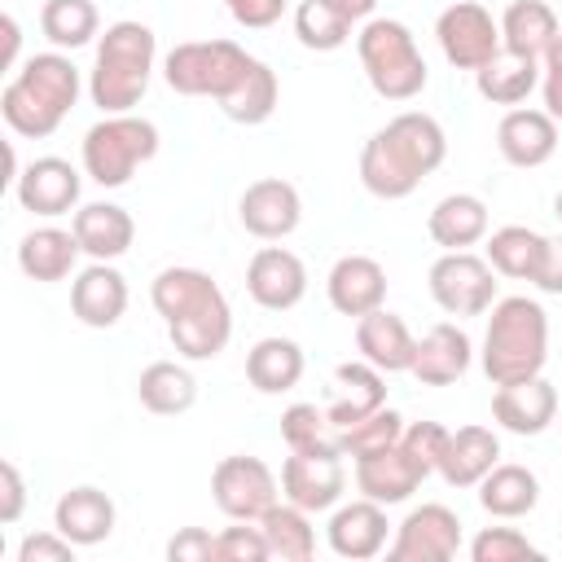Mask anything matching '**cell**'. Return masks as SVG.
Instances as JSON below:
<instances>
[{"mask_svg": "<svg viewBox=\"0 0 562 562\" xmlns=\"http://www.w3.org/2000/svg\"><path fill=\"white\" fill-rule=\"evenodd\" d=\"M544 347H549V321L536 299L509 294L492 307L483 338V369L496 386L536 378L544 369Z\"/></svg>", "mask_w": 562, "mask_h": 562, "instance_id": "obj_1", "label": "cell"}, {"mask_svg": "<svg viewBox=\"0 0 562 562\" xmlns=\"http://www.w3.org/2000/svg\"><path fill=\"white\" fill-rule=\"evenodd\" d=\"M356 53L364 61V75L373 83L378 97L386 101H408L426 88V61L408 35L404 22L395 18H373L364 22V31L356 35Z\"/></svg>", "mask_w": 562, "mask_h": 562, "instance_id": "obj_2", "label": "cell"}, {"mask_svg": "<svg viewBox=\"0 0 562 562\" xmlns=\"http://www.w3.org/2000/svg\"><path fill=\"white\" fill-rule=\"evenodd\" d=\"M154 154H158V127L136 114H110V119L92 123L83 136V167L105 189L127 184L132 171L140 162H149Z\"/></svg>", "mask_w": 562, "mask_h": 562, "instance_id": "obj_3", "label": "cell"}, {"mask_svg": "<svg viewBox=\"0 0 562 562\" xmlns=\"http://www.w3.org/2000/svg\"><path fill=\"white\" fill-rule=\"evenodd\" d=\"M250 66H255V57L233 40H189V44H176L167 53V83L180 97L224 101L246 79Z\"/></svg>", "mask_w": 562, "mask_h": 562, "instance_id": "obj_4", "label": "cell"}, {"mask_svg": "<svg viewBox=\"0 0 562 562\" xmlns=\"http://www.w3.org/2000/svg\"><path fill=\"white\" fill-rule=\"evenodd\" d=\"M430 294L448 316H479L496 299L492 263L470 250H448L430 263Z\"/></svg>", "mask_w": 562, "mask_h": 562, "instance_id": "obj_5", "label": "cell"}, {"mask_svg": "<svg viewBox=\"0 0 562 562\" xmlns=\"http://www.w3.org/2000/svg\"><path fill=\"white\" fill-rule=\"evenodd\" d=\"M338 457H342L338 439H321L312 448H290V457L281 465V492L299 509H329L347 479Z\"/></svg>", "mask_w": 562, "mask_h": 562, "instance_id": "obj_6", "label": "cell"}, {"mask_svg": "<svg viewBox=\"0 0 562 562\" xmlns=\"http://www.w3.org/2000/svg\"><path fill=\"white\" fill-rule=\"evenodd\" d=\"M211 496L215 505L237 518V522H250V518H263L272 505H277V479L272 470L259 461V457H246V452H233L215 465L211 474Z\"/></svg>", "mask_w": 562, "mask_h": 562, "instance_id": "obj_7", "label": "cell"}, {"mask_svg": "<svg viewBox=\"0 0 562 562\" xmlns=\"http://www.w3.org/2000/svg\"><path fill=\"white\" fill-rule=\"evenodd\" d=\"M439 48L452 66L461 70H479L483 61H492V53L501 48V26L492 22V13L479 0H457L439 13L435 22Z\"/></svg>", "mask_w": 562, "mask_h": 562, "instance_id": "obj_8", "label": "cell"}, {"mask_svg": "<svg viewBox=\"0 0 562 562\" xmlns=\"http://www.w3.org/2000/svg\"><path fill=\"white\" fill-rule=\"evenodd\" d=\"M461 549V522L448 505H422L400 522L391 562H448Z\"/></svg>", "mask_w": 562, "mask_h": 562, "instance_id": "obj_9", "label": "cell"}, {"mask_svg": "<svg viewBox=\"0 0 562 562\" xmlns=\"http://www.w3.org/2000/svg\"><path fill=\"white\" fill-rule=\"evenodd\" d=\"M246 290H250V299H255L259 307L285 312V307H294V303L303 299V290H307V268H303V259H299L294 250H285V246H259L255 259H250V268H246Z\"/></svg>", "mask_w": 562, "mask_h": 562, "instance_id": "obj_10", "label": "cell"}, {"mask_svg": "<svg viewBox=\"0 0 562 562\" xmlns=\"http://www.w3.org/2000/svg\"><path fill=\"white\" fill-rule=\"evenodd\" d=\"M426 474H430V470H426L404 443H386V448H378V452L356 457V487H360L369 501H378V505H395V501L413 496Z\"/></svg>", "mask_w": 562, "mask_h": 562, "instance_id": "obj_11", "label": "cell"}, {"mask_svg": "<svg viewBox=\"0 0 562 562\" xmlns=\"http://www.w3.org/2000/svg\"><path fill=\"white\" fill-rule=\"evenodd\" d=\"M237 215L246 224V233L263 237V241H277L285 233H294L299 215H303V202H299V189L281 176H263L255 184H246L241 202H237Z\"/></svg>", "mask_w": 562, "mask_h": 562, "instance_id": "obj_12", "label": "cell"}, {"mask_svg": "<svg viewBox=\"0 0 562 562\" xmlns=\"http://www.w3.org/2000/svg\"><path fill=\"white\" fill-rule=\"evenodd\" d=\"M167 334H171V347L189 360H206V356H220L228 334H233V316H228V299L224 290L206 294L202 303H193L184 316L167 321Z\"/></svg>", "mask_w": 562, "mask_h": 562, "instance_id": "obj_13", "label": "cell"}, {"mask_svg": "<svg viewBox=\"0 0 562 562\" xmlns=\"http://www.w3.org/2000/svg\"><path fill=\"white\" fill-rule=\"evenodd\" d=\"M492 417L514 435H540L558 417V391L540 373L522 382H505L492 395Z\"/></svg>", "mask_w": 562, "mask_h": 562, "instance_id": "obj_14", "label": "cell"}, {"mask_svg": "<svg viewBox=\"0 0 562 562\" xmlns=\"http://www.w3.org/2000/svg\"><path fill=\"white\" fill-rule=\"evenodd\" d=\"M356 347L369 364L395 373V369H413V356H417V338L408 334L404 316L386 312V307H373L364 316H356Z\"/></svg>", "mask_w": 562, "mask_h": 562, "instance_id": "obj_15", "label": "cell"}, {"mask_svg": "<svg viewBox=\"0 0 562 562\" xmlns=\"http://www.w3.org/2000/svg\"><path fill=\"white\" fill-rule=\"evenodd\" d=\"M382 299H386V272L373 255H342L329 268V303L342 316H364L382 307Z\"/></svg>", "mask_w": 562, "mask_h": 562, "instance_id": "obj_16", "label": "cell"}, {"mask_svg": "<svg viewBox=\"0 0 562 562\" xmlns=\"http://www.w3.org/2000/svg\"><path fill=\"white\" fill-rule=\"evenodd\" d=\"M70 307L83 325L92 329H110L123 307H127V281L110 268V259H97L92 268H83L70 285Z\"/></svg>", "mask_w": 562, "mask_h": 562, "instance_id": "obj_17", "label": "cell"}, {"mask_svg": "<svg viewBox=\"0 0 562 562\" xmlns=\"http://www.w3.org/2000/svg\"><path fill=\"white\" fill-rule=\"evenodd\" d=\"M496 457H501V439L487 426H457V430H448L435 470L452 487H470V483H479L496 465Z\"/></svg>", "mask_w": 562, "mask_h": 562, "instance_id": "obj_18", "label": "cell"}, {"mask_svg": "<svg viewBox=\"0 0 562 562\" xmlns=\"http://www.w3.org/2000/svg\"><path fill=\"white\" fill-rule=\"evenodd\" d=\"M79 198V171L66 158H35L18 176V202L35 215H61Z\"/></svg>", "mask_w": 562, "mask_h": 562, "instance_id": "obj_19", "label": "cell"}, {"mask_svg": "<svg viewBox=\"0 0 562 562\" xmlns=\"http://www.w3.org/2000/svg\"><path fill=\"white\" fill-rule=\"evenodd\" d=\"M470 369V338L465 329H457L452 321H439L426 329V338L417 342L413 356V378L426 386H448Z\"/></svg>", "mask_w": 562, "mask_h": 562, "instance_id": "obj_20", "label": "cell"}, {"mask_svg": "<svg viewBox=\"0 0 562 562\" xmlns=\"http://www.w3.org/2000/svg\"><path fill=\"white\" fill-rule=\"evenodd\" d=\"M496 145L505 154V162L514 167H540L553 145H558V127L549 110H509L496 127Z\"/></svg>", "mask_w": 562, "mask_h": 562, "instance_id": "obj_21", "label": "cell"}, {"mask_svg": "<svg viewBox=\"0 0 562 562\" xmlns=\"http://www.w3.org/2000/svg\"><path fill=\"white\" fill-rule=\"evenodd\" d=\"M53 522L66 540L97 544L114 531V501L101 487H70V492H61V501L53 509Z\"/></svg>", "mask_w": 562, "mask_h": 562, "instance_id": "obj_22", "label": "cell"}, {"mask_svg": "<svg viewBox=\"0 0 562 562\" xmlns=\"http://www.w3.org/2000/svg\"><path fill=\"white\" fill-rule=\"evenodd\" d=\"M360 180L373 198H408L417 189V167L395 149V140L386 132H373L364 140V154H360Z\"/></svg>", "mask_w": 562, "mask_h": 562, "instance_id": "obj_23", "label": "cell"}, {"mask_svg": "<svg viewBox=\"0 0 562 562\" xmlns=\"http://www.w3.org/2000/svg\"><path fill=\"white\" fill-rule=\"evenodd\" d=\"M70 233L79 237V246L92 255V259H119L132 237H136V224L123 206L114 202H88L83 211H75V224Z\"/></svg>", "mask_w": 562, "mask_h": 562, "instance_id": "obj_24", "label": "cell"}, {"mask_svg": "<svg viewBox=\"0 0 562 562\" xmlns=\"http://www.w3.org/2000/svg\"><path fill=\"white\" fill-rule=\"evenodd\" d=\"M329 544L338 558H373L386 544V514L378 501H351L329 518Z\"/></svg>", "mask_w": 562, "mask_h": 562, "instance_id": "obj_25", "label": "cell"}, {"mask_svg": "<svg viewBox=\"0 0 562 562\" xmlns=\"http://www.w3.org/2000/svg\"><path fill=\"white\" fill-rule=\"evenodd\" d=\"M474 79H479V92L492 105H518V101H527V92L540 79V57H522V53H514V48L501 44L492 53V61H483L474 70Z\"/></svg>", "mask_w": 562, "mask_h": 562, "instance_id": "obj_26", "label": "cell"}, {"mask_svg": "<svg viewBox=\"0 0 562 562\" xmlns=\"http://www.w3.org/2000/svg\"><path fill=\"white\" fill-rule=\"evenodd\" d=\"M338 386H342V400L329 404V426L342 430L360 417H369L373 408H382L386 400V386H382V369L369 364V360H342L338 364Z\"/></svg>", "mask_w": 562, "mask_h": 562, "instance_id": "obj_27", "label": "cell"}, {"mask_svg": "<svg viewBox=\"0 0 562 562\" xmlns=\"http://www.w3.org/2000/svg\"><path fill=\"white\" fill-rule=\"evenodd\" d=\"M246 378L263 395H281L303 378V347L294 338H259L246 356Z\"/></svg>", "mask_w": 562, "mask_h": 562, "instance_id": "obj_28", "label": "cell"}, {"mask_svg": "<svg viewBox=\"0 0 562 562\" xmlns=\"http://www.w3.org/2000/svg\"><path fill=\"white\" fill-rule=\"evenodd\" d=\"M435 246L443 250H465L487 233V206L474 193H448L443 202H435L430 220H426Z\"/></svg>", "mask_w": 562, "mask_h": 562, "instance_id": "obj_29", "label": "cell"}, {"mask_svg": "<svg viewBox=\"0 0 562 562\" xmlns=\"http://www.w3.org/2000/svg\"><path fill=\"white\" fill-rule=\"evenodd\" d=\"M479 501H483V509L487 514H496V518H522V514H531L536 509V501H540V483H536V474L527 470V465H492L483 479H479Z\"/></svg>", "mask_w": 562, "mask_h": 562, "instance_id": "obj_30", "label": "cell"}, {"mask_svg": "<svg viewBox=\"0 0 562 562\" xmlns=\"http://www.w3.org/2000/svg\"><path fill=\"white\" fill-rule=\"evenodd\" d=\"M382 132H386V136L395 140V149L417 167V176H430V171L443 162V154H448L443 127H439L430 114H422V110H404V114H395Z\"/></svg>", "mask_w": 562, "mask_h": 562, "instance_id": "obj_31", "label": "cell"}, {"mask_svg": "<svg viewBox=\"0 0 562 562\" xmlns=\"http://www.w3.org/2000/svg\"><path fill=\"white\" fill-rule=\"evenodd\" d=\"M79 237L66 233V228H35L22 237L18 246V263L31 281H61L70 268H75V255H79Z\"/></svg>", "mask_w": 562, "mask_h": 562, "instance_id": "obj_32", "label": "cell"}, {"mask_svg": "<svg viewBox=\"0 0 562 562\" xmlns=\"http://www.w3.org/2000/svg\"><path fill=\"white\" fill-rule=\"evenodd\" d=\"M558 35V13L544 0H514L501 18V44L522 57H544Z\"/></svg>", "mask_w": 562, "mask_h": 562, "instance_id": "obj_33", "label": "cell"}, {"mask_svg": "<svg viewBox=\"0 0 562 562\" xmlns=\"http://www.w3.org/2000/svg\"><path fill=\"white\" fill-rule=\"evenodd\" d=\"M136 395L149 413L158 417H171V413H184L193 400H198V382L184 364L176 360H154L140 369V382H136Z\"/></svg>", "mask_w": 562, "mask_h": 562, "instance_id": "obj_34", "label": "cell"}, {"mask_svg": "<svg viewBox=\"0 0 562 562\" xmlns=\"http://www.w3.org/2000/svg\"><path fill=\"white\" fill-rule=\"evenodd\" d=\"M544 246L549 237H540L536 228H522V224H505L487 237V263L492 272L501 277H514V281H531L540 259H544Z\"/></svg>", "mask_w": 562, "mask_h": 562, "instance_id": "obj_35", "label": "cell"}, {"mask_svg": "<svg viewBox=\"0 0 562 562\" xmlns=\"http://www.w3.org/2000/svg\"><path fill=\"white\" fill-rule=\"evenodd\" d=\"M18 79L35 92V97H44L53 110H70L75 105V97H79V70L70 66V57H61V53H35L22 70H18Z\"/></svg>", "mask_w": 562, "mask_h": 562, "instance_id": "obj_36", "label": "cell"}, {"mask_svg": "<svg viewBox=\"0 0 562 562\" xmlns=\"http://www.w3.org/2000/svg\"><path fill=\"white\" fill-rule=\"evenodd\" d=\"M259 527H263V536H268L272 558L307 562V558H312V549H316V536H312L307 509H299L294 501H290V505H272V509L259 518Z\"/></svg>", "mask_w": 562, "mask_h": 562, "instance_id": "obj_37", "label": "cell"}, {"mask_svg": "<svg viewBox=\"0 0 562 562\" xmlns=\"http://www.w3.org/2000/svg\"><path fill=\"white\" fill-rule=\"evenodd\" d=\"M97 61L101 66H119V70H136V75H149V66H154V31L145 22H114V26H105L101 48H97Z\"/></svg>", "mask_w": 562, "mask_h": 562, "instance_id": "obj_38", "label": "cell"}, {"mask_svg": "<svg viewBox=\"0 0 562 562\" xmlns=\"http://www.w3.org/2000/svg\"><path fill=\"white\" fill-rule=\"evenodd\" d=\"M215 290H220V285H215L202 268H162V272L154 277L149 299H154L158 316L176 321V316H184L193 303H202V299H206V294H215Z\"/></svg>", "mask_w": 562, "mask_h": 562, "instance_id": "obj_39", "label": "cell"}, {"mask_svg": "<svg viewBox=\"0 0 562 562\" xmlns=\"http://www.w3.org/2000/svg\"><path fill=\"white\" fill-rule=\"evenodd\" d=\"M220 110L233 119V123H263L272 110H277V75H272V66H263V61H255L250 70H246V79L220 101Z\"/></svg>", "mask_w": 562, "mask_h": 562, "instance_id": "obj_40", "label": "cell"}, {"mask_svg": "<svg viewBox=\"0 0 562 562\" xmlns=\"http://www.w3.org/2000/svg\"><path fill=\"white\" fill-rule=\"evenodd\" d=\"M0 114H4V123H9L18 136H48V132H57V123L66 119V114L53 110L44 97H35L22 79H13V83L0 92Z\"/></svg>", "mask_w": 562, "mask_h": 562, "instance_id": "obj_41", "label": "cell"}, {"mask_svg": "<svg viewBox=\"0 0 562 562\" xmlns=\"http://www.w3.org/2000/svg\"><path fill=\"white\" fill-rule=\"evenodd\" d=\"M40 26L57 48H83L97 35V9L92 0H44Z\"/></svg>", "mask_w": 562, "mask_h": 562, "instance_id": "obj_42", "label": "cell"}, {"mask_svg": "<svg viewBox=\"0 0 562 562\" xmlns=\"http://www.w3.org/2000/svg\"><path fill=\"white\" fill-rule=\"evenodd\" d=\"M294 35L316 48V53H329V48H342L347 35H351V18H342L334 4L325 0H303L294 9Z\"/></svg>", "mask_w": 562, "mask_h": 562, "instance_id": "obj_43", "label": "cell"}, {"mask_svg": "<svg viewBox=\"0 0 562 562\" xmlns=\"http://www.w3.org/2000/svg\"><path fill=\"white\" fill-rule=\"evenodd\" d=\"M400 435H404V417H400L395 408H373L369 417H360V422L334 430L342 457H347V452H351V457L378 452V448H386V443H400Z\"/></svg>", "mask_w": 562, "mask_h": 562, "instance_id": "obj_44", "label": "cell"}, {"mask_svg": "<svg viewBox=\"0 0 562 562\" xmlns=\"http://www.w3.org/2000/svg\"><path fill=\"white\" fill-rule=\"evenodd\" d=\"M470 553H474V562H540V549L527 536H518L514 527H487V531H479L474 544H470Z\"/></svg>", "mask_w": 562, "mask_h": 562, "instance_id": "obj_45", "label": "cell"}, {"mask_svg": "<svg viewBox=\"0 0 562 562\" xmlns=\"http://www.w3.org/2000/svg\"><path fill=\"white\" fill-rule=\"evenodd\" d=\"M281 439H285L290 448H312V443H321V439H334V435H329V417H325L316 404H290V408L281 413Z\"/></svg>", "mask_w": 562, "mask_h": 562, "instance_id": "obj_46", "label": "cell"}, {"mask_svg": "<svg viewBox=\"0 0 562 562\" xmlns=\"http://www.w3.org/2000/svg\"><path fill=\"white\" fill-rule=\"evenodd\" d=\"M272 558L263 527H228L224 536H215V562H263Z\"/></svg>", "mask_w": 562, "mask_h": 562, "instance_id": "obj_47", "label": "cell"}, {"mask_svg": "<svg viewBox=\"0 0 562 562\" xmlns=\"http://www.w3.org/2000/svg\"><path fill=\"white\" fill-rule=\"evenodd\" d=\"M443 439H448V426H439V422H408L404 435H400V443H404L426 470H435V461H439V452H443Z\"/></svg>", "mask_w": 562, "mask_h": 562, "instance_id": "obj_48", "label": "cell"}, {"mask_svg": "<svg viewBox=\"0 0 562 562\" xmlns=\"http://www.w3.org/2000/svg\"><path fill=\"white\" fill-rule=\"evenodd\" d=\"M167 558L171 562H215V536L202 527H180L167 540Z\"/></svg>", "mask_w": 562, "mask_h": 562, "instance_id": "obj_49", "label": "cell"}, {"mask_svg": "<svg viewBox=\"0 0 562 562\" xmlns=\"http://www.w3.org/2000/svg\"><path fill=\"white\" fill-rule=\"evenodd\" d=\"M18 562H75V540H66L61 531L57 536H48V531L26 536L18 549Z\"/></svg>", "mask_w": 562, "mask_h": 562, "instance_id": "obj_50", "label": "cell"}, {"mask_svg": "<svg viewBox=\"0 0 562 562\" xmlns=\"http://www.w3.org/2000/svg\"><path fill=\"white\" fill-rule=\"evenodd\" d=\"M540 70H544V105H549L553 119H562V31H558L553 44L544 48Z\"/></svg>", "mask_w": 562, "mask_h": 562, "instance_id": "obj_51", "label": "cell"}, {"mask_svg": "<svg viewBox=\"0 0 562 562\" xmlns=\"http://www.w3.org/2000/svg\"><path fill=\"white\" fill-rule=\"evenodd\" d=\"M22 501H26V492H22L18 465L13 461H0V522H13L22 514Z\"/></svg>", "mask_w": 562, "mask_h": 562, "instance_id": "obj_52", "label": "cell"}, {"mask_svg": "<svg viewBox=\"0 0 562 562\" xmlns=\"http://www.w3.org/2000/svg\"><path fill=\"white\" fill-rule=\"evenodd\" d=\"M285 0H228V13L241 22V26H272L281 18Z\"/></svg>", "mask_w": 562, "mask_h": 562, "instance_id": "obj_53", "label": "cell"}, {"mask_svg": "<svg viewBox=\"0 0 562 562\" xmlns=\"http://www.w3.org/2000/svg\"><path fill=\"white\" fill-rule=\"evenodd\" d=\"M531 281H536L540 290H549V294H562V237H549L544 259H540V268H536Z\"/></svg>", "mask_w": 562, "mask_h": 562, "instance_id": "obj_54", "label": "cell"}, {"mask_svg": "<svg viewBox=\"0 0 562 562\" xmlns=\"http://www.w3.org/2000/svg\"><path fill=\"white\" fill-rule=\"evenodd\" d=\"M18 44H22V35H18V22H13L9 13H0V66H13V57H18Z\"/></svg>", "mask_w": 562, "mask_h": 562, "instance_id": "obj_55", "label": "cell"}, {"mask_svg": "<svg viewBox=\"0 0 562 562\" xmlns=\"http://www.w3.org/2000/svg\"><path fill=\"white\" fill-rule=\"evenodd\" d=\"M325 4H334L342 18H351V22H360V18H369L373 9H378V0H325Z\"/></svg>", "mask_w": 562, "mask_h": 562, "instance_id": "obj_56", "label": "cell"}, {"mask_svg": "<svg viewBox=\"0 0 562 562\" xmlns=\"http://www.w3.org/2000/svg\"><path fill=\"white\" fill-rule=\"evenodd\" d=\"M0 162H4V171H0V184L18 180V158H13V145H9V140L0 145Z\"/></svg>", "mask_w": 562, "mask_h": 562, "instance_id": "obj_57", "label": "cell"}, {"mask_svg": "<svg viewBox=\"0 0 562 562\" xmlns=\"http://www.w3.org/2000/svg\"><path fill=\"white\" fill-rule=\"evenodd\" d=\"M553 211H558V220H562V193H558V198H553Z\"/></svg>", "mask_w": 562, "mask_h": 562, "instance_id": "obj_58", "label": "cell"}, {"mask_svg": "<svg viewBox=\"0 0 562 562\" xmlns=\"http://www.w3.org/2000/svg\"><path fill=\"white\" fill-rule=\"evenodd\" d=\"M224 4H228V0H224Z\"/></svg>", "mask_w": 562, "mask_h": 562, "instance_id": "obj_59", "label": "cell"}]
</instances>
